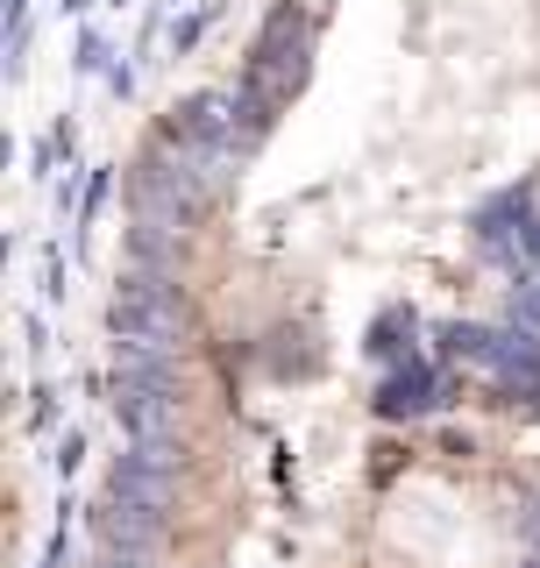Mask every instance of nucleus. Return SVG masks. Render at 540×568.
<instances>
[{
    "label": "nucleus",
    "mask_w": 540,
    "mask_h": 568,
    "mask_svg": "<svg viewBox=\"0 0 540 568\" xmlns=\"http://www.w3.org/2000/svg\"><path fill=\"white\" fill-rule=\"evenodd\" d=\"M306 50H313V14L306 8H270L257 43H249V64H242V93H236V114H242V150H257L263 129L292 106L299 79H306Z\"/></svg>",
    "instance_id": "1"
},
{
    "label": "nucleus",
    "mask_w": 540,
    "mask_h": 568,
    "mask_svg": "<svg viewBox=\"0 0 540 568\" xmlns=\"http://www.w3.org/2000/svg\"><path fill=\"white\" fill-rule=\"evenodd\" d=\"M107 327H114V369H171V348H178V292H171V271L129 263Z\"/></svg>",
    "instance_id": "2"
},
{
    "label": "nucleus",
    "mask_w": 540,
    "mask_h": 568,
    "mask_svg": "<svg viewBox=\"0 0 540 568\" xmlns=\"http://www.w3.org/2000/svg\"><path fill=\"white\" fill-rule=\"evenodd\" d=\"M114 419L129 426V440H171L178 434L171 369H114Z\"/></svg>",
    "instance_id": "3"
},
{
    "label": "nucleus",
    "mask_w": 540,
    "mask_h": 568,
    "mask_svg": "<svg viewBox=\"0 0 540 568\" xmlns=\"http://www.w3.org/2000/svg\"><path fill=\"white\" fill-rule=\"evenodd\" d=\"M434 405H441V377L427 363L391 369L384 390H377V413H384V419H420V413H434Z\"/></svg>",
    "instance_id": "4"
},
{
    "label": "nucleus",
    "mask_w": 540,
    "mask_h": 568,
    "mask_svg": "<svg viewBox=\"0 0 540 568\" xmlns=\"http://www.w3.org/2000/svg\"><path fill=\"white\" fill-rule=\"evenodd\" d=\"M491 377L506 390H519V398H540V342H533V334H498Z\"/></svg>",
    "instance_id": "5"
},
{
    "label": "nucleus",
    "mask_w": 540,
    "mask_h": 568,
    "mask_svg": "<svg viewBox=\"0 0 540 568\" xmlns=\"http://www.w3.org/2000/svg\"><path fill=\"white\" fill-rule=\"evenodd\" d=\"M441 348L456 355V363H477V369H491V348H498V334H491V327H470V320H456V327H441Z\"/></svg>",
    "instance_id": "6"
},
{
    "label": "nucleus",
    "mask_w": 540,
    "mask_h": 568,
    "mask_svg": "<svg viewBox=\"0 0 540 568\" xmlns=\"http://www.w3.org/2000/svg\"><path fill=\"white\" fill-rule=\"evenodd\" d=\"M512 320H527L540 334V284H512Z\"/></svg>",
    "instance_id": "7"
}]
</instances>
